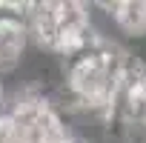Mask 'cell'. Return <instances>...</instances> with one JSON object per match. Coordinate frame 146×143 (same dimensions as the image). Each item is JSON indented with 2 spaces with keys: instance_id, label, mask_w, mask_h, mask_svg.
<instances>
[{
  "instance_id": "1",
  "label": "cell",
  "mask_w": 146,
  "mask_h": 143,
  "mask_svg": "<svg viewBox=\"0 0 146 143\" xmlns=\"http://www.w3.org/2000/svg\"><path fill=\"white\" fill-rule=\"evenodd\" d=\"M117 29H120L123 43L135 37H146V0H120Z\"/></svg>"
}]
</instances>
